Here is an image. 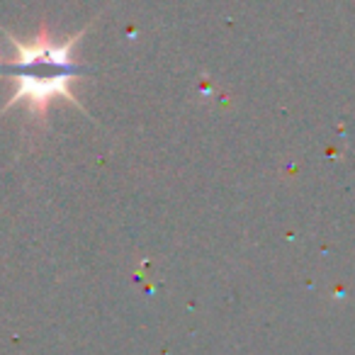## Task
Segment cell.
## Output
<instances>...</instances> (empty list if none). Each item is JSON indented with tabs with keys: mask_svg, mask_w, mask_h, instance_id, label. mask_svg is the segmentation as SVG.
I'll use <instances>...</instances> for the list:
<instances>
[{
	"mask_svg": "<svg viewBox=\"0 0 355 355\" xmlns=\"http://www.w3.org/2000/svg\"><path fill=\"white\" fill-rule=\"evenodd\" d=\"M88 27L71 35L66 42H56L54 35L46 27H42L30 44L20 42L15 35L6 30V37L12 46V59H0V78L12 80L15 88H12V95L6 103V107L0 110V117L15 105H27L32 122L46 124L49 105L59 98L69 100L71 105H76L85 114V107L73 95L71 83H73V78H80V73L85 71V66L76 61L73 49L83 40Z\"/></svg>",
	"mask_w": 355,
	"mask_h": 355,
	"instance_id": "1",
	"label": "cell"
}]
</instances>
